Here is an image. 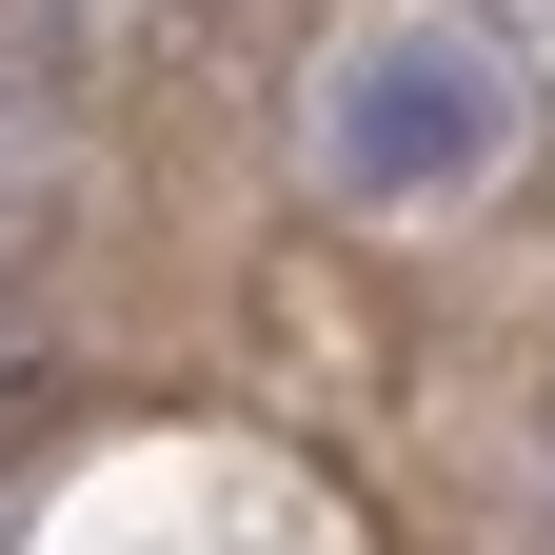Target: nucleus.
<instances>
[{"label":"nucleus","mask_w":555,"mask_h":555,"mask_svg":"<svg viewBox=\"0 0 555 555\" xmlns=\"http://www.w3.org/2000/svg\"><path fill=\"white\" fill-rule=\"evenodd\" d=\"M496 119H516V80L476 40H377L358 80H337V179L358 198H456L496 159Z\"/></svg>","instance_id":"1"},{"label":"nucleus","mask_w":555,"mask_h":555,"mask_svg":"<svg viewBox=\"0 0 555 555\" xmlns=\"http://www.w3.org/2000/svg\"><path fill=\"white\" fill-rule=\"evenodd\" d=\"M60 100H80V80H40V60L0 40V238H21L40 198H60Z\"/></svg>","instance_id":"2"},{"label":"nucleus","mask_w":555,"mask_h":555,"mask_svg":"<svg viewBox=\"0 0 555 555\" xmlns=\"http://www.w3.org/2000/svg\"><path fill=\"white\" fill-rule=\"evenodd\" d=\"M476 21H496V40H516V80L555 100V0H476Z\"/></svg>","instance_id":"3"},{"label":"nucleus","mask_w":555,"mask_h":555,"mask_svg":"<svg viewBox=\"0 0 555 555\" xmlns=\"http://www.w3.org/2000/svg\"><path fill=\"white\" fill-rule=\"evenodd\" d=\"M535 535H555V437H535Z\"/></svg>","instance_id":"4"}]
</instances>
